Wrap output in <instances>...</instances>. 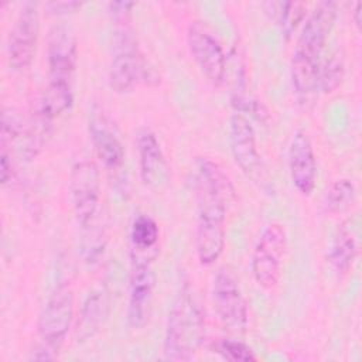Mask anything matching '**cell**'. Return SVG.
<instances>
[{"label":"cell","mask_w":362,"mask_h":362,"mask_svg":"<svg viewBox=\"0 0 362 362\" xmlns=\"http://www.w3.org/2000/svg\"><path fill=\"white\" fill-rule=\"evenodd\" d=\"M337 18L335 1H320L305 18L291 58V83L300 105L313 103L318 90V69Z\"/></svg>","instance_id":"obj_1"},{"label":"cell","mask_w":362,"mask_h":362,"mask_svg":"<svg viewBox=\"0 0 362 362\" xmlns=\"http://www.w3.org/2000/svg\"><path fill=\"white\" fill-rule=\"evenodd\" d=\"M204 313L192 290L185 284L170 310L163 352L168 361H191L204 341Z\"/></svg>","instance_id":"obj_2"},{"label":"cell","mask_w":362,"mask_h":362,"mask_svg":"<svg viewBox=\"0 0 362 362\" xmlns=\"http://www.w3.org/2000/svg\"><path fill=\"white\" fill-rule=\"evenodd\" d=\"M139 83L158 85L160 75L140 51L130 23L116 24L109 66V85L117 93H127Z\"/></svg>","instance_id":"obj_3"},{"label":"cell","mask_w":362,"mask_h":362,"mask_svg":"<svg viewBox=\"0 0 362 362\" xmlns=\"http://www.w3.org/2000/svg\"><path fill=\"white\" fill-rule=\"evenodd\" d=\"M198 202L195 250L202 266L214 264L225 249V222L230 201L205 191L195 189Z\"/></svg>","instance_id":"obj_4"},{"label":"cell","mask_w":362,"mask_h":362,"mask_svg":"<svg viewBox=\"0 0 362 362\" xmlns=\"http://www.w3.org/2000/svg\"><path fill=\"white\" fill-rule=\"evenodd\" d=\"M287 247L283 225L272 222L263 228L252 253V273L255 281L266 290L273 288L281 276V263Z\"/></svg>","instance_id":"obj_5"},{"label":"cell","mask_w":362,"mask_h":362,"mask_svg":"<svg viewBox=\"0 0 362 362\" xmlns=\"http://www.w3.org/2000/svg\"><path fill=\"white\" fill-rule=\"evenodd\" d=\"M74 320V293L66 284H59L48 297L40 318V345L58 355Z\"/></svg>","instance_id":"obj_6"},{"label":"cell","mask_w":362,"mask_h":362,"mask_svg":"<svg viewBox=\"0 0 362 362\" xmlns=\"http://www.w3.org/2000/svg\"><path fill=\"white\" fill-rule=\"evenodd\" d=\"M69 195L76 222L90 223L100 214V175L90 160L76 161L69 173Z\"/></svg>","instance_id":"obj_7"},{"label":"cell","mask_w":362,"mask_h":362,"mask_svg":"<svg viewBox=\"0 0 362 362\" xmlns=\"http://www.w3.org/2000/svg\"><path fill=\"white\" fill-rule=\"evenodd\" d=\"M212 304L219 322L229 331L242 332L247 327V303L238 279L228 267H222L212 281Z\"/></svg>","instance_id":"obj_8"},{"label":"cell","mask_w":362,"mask_h":362,"mask_svg":"<svg viewBox=\"0 0 362 362\" xmlns=\"http://www.w3.org/2000/svg\"><path fill=\"white\" fill-rule=\"evenodd\" d=\"M187 42L202 74L212 85L221 86L225 82L228 57L212 28L204 21H191L187 30Z\"/></svg>","instance_id":"obj_9"},{"label":"cell","mask_w":362,"mask_h":362,"mask_svg":"<svg viewBox=\"0 0 362 362\" xmlns=\"http://www.w3.org/2000/svg\"><path fill=\"white\" fill-rule=\"evenodd\" d=\"M38 37V3L24 1L8 34L7 57L14 71L30 66Z\"/></svg>","instance_id":"obj_10"},{"label":"cell","mask_w":362,"mask_h":362,"mask_svg":"<svg viewBox=\"0 0 362 362\" xmlns=\"http://www.w3.org/2000/svg\"><path fill=\"white\" fill-rule=\"evenodd\" d=\"M78 64V41L74 30L57 24L49 30L47 41L48 81L72 83Z\"/></svg>","instance_id":"obj_11"},{"label":"cell","mask_w":362,"mask_h":362,"mask_svg":"<svg viewBox=\"0 0 362 362\" xmlns=\"http://www.w3.org/2000/svg\"><path fill=\"white\" fill-rule=\"evenodd\" d=\"M156 287V273L150 260H132L129 284L127 322L133 329H141L150 320Z\"/></svg>","instance_id":"obj_12"},{"label":"cell","mask_w":362,"mask_h":362,"mask_svg":"<svg viewBox=\"0 0 362 362\" xmlns=\"http://www.w3.org/2000/svg\"><path fill=\"white\" fill-rule=\"evenodd\" d=\"M88 126L98 158L109 173H119L124 165V147L115 124L99 106L93 105Z\"/></svg>","instance_id":"obj_13"},{"label":"cell","mask_w":362,"mask_h":362,"mask_svg":"<svg viewBox=\"0 0 362 362\" xmlns=\"http://www.w3.org/2000/svg\"><path fill=\"white\" fill-rule=\"evenodd\" d=\"M229 144L235 163L255 181L263 177L262 157L256 144V134L252 123L243 113H233L229 122Z\"/></svg>","instance_id":"obj_14"},{"label":"cell","mask_w":362,"mask_h":362,"mask_svg":"<svg viewBox=\"0 0 362 362\" xmlns=\"http://www.w3.org/2000/svg\"><path fill=\"white\" fill-rule=\"evenodd\" d=\"M139 170L143 184L151 189H161L170 178V167L156 133L150 127H140L136 134Z\"/></svg>","instance_id":"obj_15"},{"label":"cell","mask_w":362,"mask_h":362,"mask_svg":"<svg viewBox=\"0 0 362 362\" xmlns=\"http://www.w3.org/2000/svg\"><path fill=\"white\" fill-rule=\"evenodd\" d=\"M288 171L296 189L310 195L315 187L317 160L310 136L304 130H296L288 146Z\"/></svg>","instance_id":"obj_16"},{"label":"cell","mask_w":362,"mask_h":362,"mask_svg":"<svg viewBox=\"0 0 362 362\" xmlns=\"http://www.w3.org/2000/svg\"><path fill=\"white\" fill-rule=\"evenodd\" d=\"M129 238L132 260L143 259L151 262L156 257L158 250L160 228L150 215L140 214L133 219Z\"/></svg>","instance_id":"obj_17"},{"label":"cell","mask_w":362,"mask_h":362,"mask_svg":"<svg viewBox=\"0 0 362 362\" xmlns=\"http://www.w3.org/2000/svg\"><path fill=\"white\" fill-rule=\"evenodd\" d=\"M358 239L351 225H341L328 249V262L337 273H345L354 264L358 256Z\"/></svg>","instance_id":"obj_18"},{"label":"cell","mask_w":362,"mask_h":362,"mask_svg":"<svg viewBox=\"0 0 362 362\" xmlns=\"http://www.w3.org/2000/svg\"><path fill=\"white\" fill-rule=\"evenodd\" d=\"M74 103V85L48 81L35 107L51 122L66 112Z\"/></svg>","instance_id":"obj_19"},{"label":"cell","mask_w":362,"mask_h":362,"mask_svg":"<svg viewBox=\"0 0 362 362\" xmlns=\"http://www.w3.org/2000/svg\"><path fill=\"white\" fill-rule=\"evenodd\" d=\"M107 315V297L102 290L92 291L82 307L81 321L78 324V337L86 339L92 337L103 324Z\"/></svg>","instance_id":"obj_20"},{"label":"cell","mask_w":362,"mask_h":362,"mask_svg":"<svg viewBox=\"0 0 362 362\" xmlns=\"http://www.w3.org/2000/svg\"><path fill=\"white\" fill-rule=\"evenodd\" d=\"M356 188L349 178L335 180L327 189L322 206L327 214H341L349 209L355 201Z\"/></svg>","instance_id":"obj_21"},{"label":"cell","mask_w":362,"mask_h":362,"mask_svg":"<svg viewBox=\"0 0 362 362\" xmlns=\"http://www.w3.org/2000/svg\"><path fill=\"white\" fill-rule=\"evenodd\" d=\"M82 255L85 262L95 263L103 255L106 246V228L102 222V212L88 225L82 226Z\"/></svg>","instance_id":"obj_22"},{"label":"cell","mask_w":362,"mask_h":362,"mask_svg":"<svg viewBox=\"0 0 362 362\" xmlns=\"http://www.w3.org/2000/svg\"><path fill=\"white\" fill-rule=\"evenodd\" d=\"M344 72V57L339 49H335L324 61L321 59L318 69V89L324 93L334 92L341 85Z\"/></svg>","instance_id":"obj_23"},{"label":"cell","mask_w":362,"mask_h":362,"mask_svg":"<svg viewBox=\"0 0 362 362\" xmlns=\"http://www.w3.org/2000/svg\"><path fill=\"white\" fill-rule=\"evenodd\" d=\"M307 6L301 1H279L274 21L279 24L281 34L290 38L297 27L304 21Z\"/></svg>","instance_id":"obj_24"},{"label":"cell","mask_w":362,"mask_h":362,"mask_svg":"<svg viewBox=\"0 0 362 362\" xmlns=\"http://www.w3.org/2000/svg\"><path fill=\"white\" fill-rule=\"evenodd\" d=\"M212 352L219 355L222 359L229 362H255L257 356L253 349L238 339L232 338H218L211 344Z\"/></svg>","instance_id":"obj_25"},{"label":"cell","mask_w":362,"mask_h":362,"mask_svg":"<svg viewBox=\"0 0 362 362\" xmlns=\"http://www.w3.org/2000/svg\"><path fill=\"white\" fill-rule=\"evenodd\" d=\"M133 7H134L133 1H110V3H107V10L112 17L113 25L129 24Z\"/></svg>","instance_id":"obj_26"},{"label":"cell","mask_w":362,"mask_h":362,"mask_svg":"<svg viewBox=\"0 0 362 362\" xmlns=\"http://www.w3.org/2000/svg\"><path fill=\"white\" fill-rule=\"evenodd\" d=\"M82 6L81 1H75V0H69V1H48L44 4V7L48 10L49 14H66V13H72L76 8H79Z\"/></svg>","instance_id":"obj_27"},{"label":"cell","mask_w":362,"mask_h":362,"mask_svg":"<svg viewBox=\"0 0 362 362\" xmlns=\"http://www.w3.org/2000/svg\"><path fill=\"white\" fill-rule=\"evenodd\" d=\"M14 174L13 170V160H11V154L1 151L0 154V175H1V184L6 185L7 182L11 181Z\"/></svg>","instance_id":"obj_28"},{"label":"cell","mask_w":362,"mask_h":362,"mask_svg":"<svg viewBox=\"0 0 362 362\" xmlns=\"http://www.w3.org/2000/svg\"><path fill=\"white\" fill-rule=\"evenodd\" d=\"M352 18H354V23L358 28H361L362 25V3L361 1H356L355 3V7H354V11H352Z\"/></svg>","instance_id":"obj_29"}]
</instances>
